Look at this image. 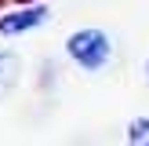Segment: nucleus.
Returning a JSON list of instances; mask_svg holds the SVG:
<instances>
[{"instance_id":"3","label":"nucleus","mask_w":149,"mask_h":146,"mask_svg":"<svg viewBox=\"0 0 149 146\" xmlns=\"http://www.w3.org/2000/svg\"><path fill=\"white\" fill-rule=\"evenodd\" d=\"M18 73H22V62L15 51H0V99L11 95V88L18 84Z\"/></svg>"},{"instance_id":"5","label":"nucleus","mask_w":149,"mask_h":146,"mask_svg":"<svg viewBox=\"0 0 149 146\" xmlns=\"http://www.w3.org/2000/svg\"><path fill=\"white\" fill-rule=\"evenodd\" d=\"M146 77H149V58H146Z\"/></svg>"},{"instance_id":"4","label":"nucleus","mask_w":149,"mask_h":146,"mask_svg":"<svg viewBox=\"0 0 149 146\" xmlns=\"http://www.w3.org/2000/svg\"><path fill=\"white\" fill-rule=\"evenodd\" d=\"M127 146H149V117H135L127 124Z\"/></svg>"},{"instance_id":"1","label":"nucleus","mask_w":149,"mask_h":146,"mask_svg":"<svg viewBox=\"0 0 149 146\" xmlns=\"http://www.w3.org/2000/svg\"><path fill=\"white\" fill-rule=\"evenodd\" d=\"M65 55H69L80 69L98 73L102 66L109 62V55H113V40H109L106 29H77V33H69V40H65Z\"/></svg>"},{"instance_id":"2","label":"nucleus","mask_w":149,"mask_h":146,"mask_svg":"<svg viewBox=\"0 0 149 146\" xmlns=\"http://www.w3.org/2000/svg\"><path fill=\"white\" fill-rule=\"evenodd\" d=\"M44 18H47V7H22V11L0 15V36H18L26 29H36Z\"/></svg>"}]
</instances>
